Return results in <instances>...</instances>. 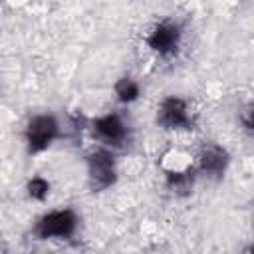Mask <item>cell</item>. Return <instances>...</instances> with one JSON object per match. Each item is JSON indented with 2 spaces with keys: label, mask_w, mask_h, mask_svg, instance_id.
<instances>
[{
  "label": "cell",
  "mask_w": 254,
  "mask_h": 254,
  "mask_svg": "<svg viewBox=\"0 0 254 254\" xmlns=\"http://www.w3.org/2000/svg\"><path fill=\"white\" fill-rule=\"evenodd\" d=\"M181 40V28L175 22H161L153 28V32L147 36V44L151 50L159 52L161 56L173 54Z\"/></svg>",
  "instance_id": "4"
},
{
  "label": "cell",
  "mask_w": 254,
  "mask_h": 254,
  "mask_svg": "<svg viewBox=\"0 0 254 254\" xmlns=\"http://www.w3.org/2000/svg\"><path fill=\"white\" fill-rule=\"evenodd\" d=\"M28 192H30L32 198H36V200H44V198L48 196V192H50V185H48V181L36 177V179L30 181V185H28Z\"/></svg>",
  "instance_id": "10"
},
{
  "label": "cell",
  "mask_w": 254,
  "mask_h": 254,
  "mask_svg": "<svg viewBox=\"0 0 254 254\" xmlns=\"http://www.w3.org/2000/svg\"><path fill=\"white\" fill-rule=\"evenodd\" d=\"M242 123H244V127H246L248 131H252V107H250V105L242 111Z\"/></svg>",
  "instance_id": "11"
},
{
  "label": "cell",
  "mask_w": 254,
  "mask_h": 254,
  "mask_svg": "<svg viewBox=\"0 0 254 254\" xmlns=\"http://www.w3.org/2000/svg\"><path fill=\"white\" fill-rule=\"evenodd\" d=\"M95 131L99 137H103L105 141L113 143V145H121L127 137V129L123 125V121L119 119V115H105L101 119L95 121Z\"/></svg>",
  "instance_id": "6"
},
{
  "label": "cell",
  "mask_w": 254,
  "mask_h": 254,
  "mask_svg": "<svg viewBox=\"0 0 254 254\" xmlns=\"http://www.w3.org/2000/svg\"><path fill=\"white\" fill-rule=\"evenodd\" d=\"M159 123L165 125L167 129H190L192 121L189 117V107L183 99L179 97H167L161 103V111H159Z\"/></svg>",
  "instance_id": "5"
},
{
  "label": "cell",
  "mask_w": 254,
  "mask_h": 254,
  "mask_svg": "<svg viewBox=\"0 0 254 254\" xmlns=\"http://www.w3.org/2000/svg\"><path fill=\"white\" fill-rule=\"evenodd\" d=\"M228 165V153L220 149L218 145H206L200 151V169L208 175H222Z\"/></svg>",
  "instance_id": "7"
},
{
  "label": "cell",
  "mask_w": 254,
  "mask_h": 254,
  "mask_svg": "<svg viewBox=\"0 0 254 254\" xmlns=\"http://www.w3.org/2000/svg\"><path fill=\"white\" fill-rule=\"evenodd\" d=\"M75 224H77V218H75V214L71 210H56V212L46 214L38 222L36 234L40 238H52V236L65 238V236L73 234Z\"/></svg>",
  "instance_id": "2"
},
{
  "label": "cell",
  "mask_w": 254,
  "mask_h": 254,
  "mask_svg": "<svg viewBox=\"0 0 254 254\" xmlns=\"http://www.w3.org/2000/svg\"><path fill=\"white\" fill-rule=\"evenodd\" d=\"M190 185H192V177L189 173H171L169 175V187L175 189V190H190Z\"/></svg>",
  "instance_id": "9"
},
{
  "label": "cell",
  "mask_w": 254,
  "mask_h": 254,
  "mask_svg": "<svg viewBox=\"0 0 254 254\" xmlns=\"http://www.w3.org/2000/svg\"><path fill=\"white\" fill-rule=\"evenodd\" d=\"M89 185L93 190H103L115 181V163L107 151H95L87 157Z\"/></svg>",
  "instance_id": "1"
},
{
  "label": "cell",
  "mask_w": 254,
  "mask_h": 254,
  "mask_svg": "<svg viewBox=\"0 0 254 254\" xmlns=\"http://www.w3.org/2000/svg\"><path fill=\"white\" fill-rule=\"evenodd\" d=\"M58 135V123L52 115H38L28 123L26 129V139H28V147L30 153H38L44 151Z\"/></svg>",
  "instance_id": "3"
},
{
  "label": "cell",
  "mask_w": 254,
  "mask_h": 254,
  "mask_svg": "<svg viewBox=\"0 0 254 254\" xmlns=\"http://www.w3.org/2000/svg\"><path fill=\"white\" fill-rule=\"evenodd\" d=\"M115 91H117V95H119V99H121L123 103H129V101L137 99V95H139L137 83H135L133 79H129V77H121V79L115 83Z\"/></svg>",
  "instance_id": "8"
}]
</instances>
